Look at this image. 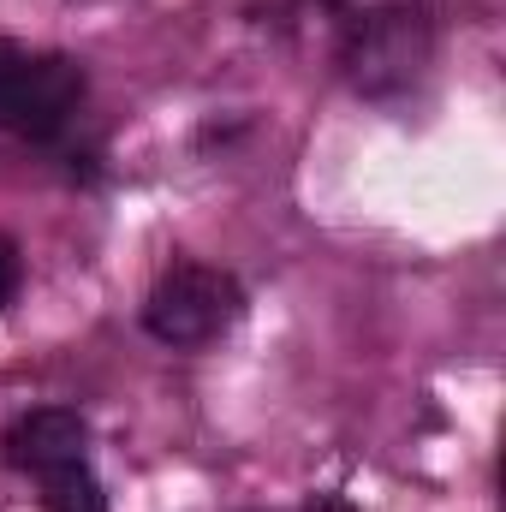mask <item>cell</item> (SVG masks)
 Segmentation results:
<instances>
[{
  "label": "cell",
  "mask_w": 506,
  "mask_h": 512,
  "mask_svg": "<svg viewBox=\"0 0 506 512\" xmlns=\"http://www.w3.org/2000/svg\"><path fill=\"white\" fill-rule=\"evenodd\" d=\"M239 316H245V286L215 262H179L143 298V328L161 346H209Z\"/></svg>",
  "instance_id": "6da1fadb"
},
{
  "label": "cell",
  "mask_w": 506,
  "mask_h": 512,
  "mask_svg": "<svg viewBox=\"0 0 506 512\" xmlns=\"http://www.w3.org/2000/svg\"><path fill=\"white\" fill-rule=\"evenodd\" d=\"M90 78L66 54H30V48H0V131L48 143L78 114Z\"/></svg>",
  "instance_id": "7a4b0ae2"
},
{
  "label": "cell",
  "mask_w": 506,
  "mask_h": 512,
  "mask_svg": "<svg viewBox=\"0 0 506 512\" xmlns=\"http://www.w3.org/2000/svg\"><path fill=\"white\" fill-rule=\"evenodd\" d=\"M84 441H90V423L66 405H42V411H24L6 435H0V453L12 471H30V477H48L72 459H84Z\"/></svg>",
  "instance_id": "3957f363"
},
{
  "label": "cell",
  "mask_w": 506,
  "mask_h": 512,
  "mask_svg": "<svg viewBox=\"0 0 506 512\" xmlns=\"http://www.w3.org/2000/svg\"><path fill=\"white\" fill-rule=\"evenodd\" d=\"M42 501L48 512H108V495H102V483H96V471L84 465V459H72V465H60V471H48L42 477Z\"/></svg>",
  "instance_id": "277c9868"
},
{
  "label": "cell",
  "mask_w": 506,
  "mask_h": 512,
  "mask_svg": "<svg viewBox=\"0 0 506 512\" xmlns=\"http://www.w3.org/2000/svg\"><path fill=\"white\" fill-rule=\"evenodd\" d=\"M18 280H24V268H18V245H12V239H0V304H12Z\"/></svg>",
  "instance_id": "5b68a950"
},
{
  "label": "cell",
  "mask_w": 506,
  "mask_h": 512,
  "mask_svg": "<svg viewBox=\"0 0 506 512\" xmlns=\"http://www.w3.org/2000/svg\"><path fill=\"white\" fill-rule=\"evenodd\" d=\"M304 512H352V507H346V501H334V495H316Z\"/></svg>",
  "instance_id": "8992f818"
}]
</instances>
